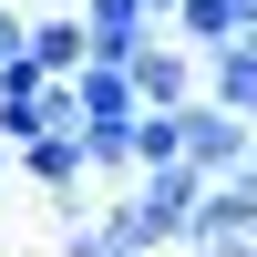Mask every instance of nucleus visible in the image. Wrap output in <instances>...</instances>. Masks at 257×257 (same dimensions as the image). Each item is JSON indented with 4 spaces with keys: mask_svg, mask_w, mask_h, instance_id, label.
Segmentation results:
<instances>
[{
    "mask_svg": "<svg viewBox=\"0 0 257 257\" xmlns=\"http://www.w3.org/2000/svg\"><path fill=\"white\" fill-rule=\"evenodd\" d=\"M134 113L144 103H134V72H123V62H82L72 72V123L82 134H123Z\"/></svg>",
    "mask_w": 257,
    "mask_h": 257,
    "instance_id": "4",
    "label": "nucleus"
},
{
    "mask_svg": "<svg viewBox=\"0 0 257 257\" xmlns=\"http://www.w3.org/2000/svg\"><path fill=\"white\" fill-rule=\"evenodd\" d=\"M21 62H31L41 82H72L82 62H93V41H82V21H72V11H41V21H31V41H21Z\"/></svg>",
    "mask_w": 257,
    "mask_h": 257,
    "instance_id": "5",
    "label": "nucleus"
},
{
    "mask_svg": "<svg viewBox=\"0 0 257 257\" xmlns=\"http://www.w3.org/2000/svg\"><path fill=\"white\" fill-rule=\"evenodd\" d=\"M237 185H247V206H257V155H247V165H237Z\"/></svg>",
    "mask_w": 257,
    "mask_h": 257,
    "instance_id": "13",
    "label": "nucleus"
},
{
    "mask_svg": "<svg viewBox=\"0 0 257 257\" xmlns=\"http://www.w3.org/2000/svg\"><path fill=\"white\" fill-rule=\"evenodd\" d=\"M206 103H216V113H237L247 134H257V41H226V52L206 62Z\"/></svg>",
    "mask_w": 257,
    "mask_h": 257,
    "instance_id": "6",
    "label": "nucleus"
},
{
    "mask_svg": "<svg viewBox=\"0 0 257 257\" xmlns=\"http://www.w3.org/2000/svg\"><path fill=\"white\" fill-rule=\"evenodd\" d=\"M41 103H52V82H41L31 62H0V144H11V155L41 134Z\"/></svg>",
    "mask_w": 257,
    "mask_h": 257,
    "instance_id": "7",
    "label": "nucleus"
},
{
    "mask_svg": "<svg viewBox=\"0 0 257 257\" xmlns=\"http://www.w3.org/2000/svg\"><path fill=\"white\" fill-rule=\"evenodd\" d=\"M62 257H113V237H103V216H62Z\"/></svg>",
    "mask_w": 257,
    "mask_h": 257,
    "instance_id": "11",
    "label": "nucleus"
},
{
    "mask_svg": "<svg viewBox=\"0 0 257 257\" xmlns=\"http://www.w3.org/2000/svg\"><path fill=\"white\" fill-rule=\"evenodd\" d=\"M196 237H257V206H247V185H237V175L196 196ZM196 237H185V247H196Z\"/></svg>",
    "mask_w": 257,
    "mask_h": 257,
    "instance_id": "9",
    "label": "nucleus"
},
{
    "mask_svg": "<svg viewBox=\"0 0 257 257\" xmlns=\"http://www.w3.org/2000/svg\"><path fill=\"white\" fill-rule=\"evenodd\" d=\"M247 155H257V134H247L237 113H216V103H206V93L185 103V165H196L206 185H226V175H237Z\"/></svg>",
    "mask_w": 257,
    "mask_h": 257,
    "instance_id": "3",
    "label": "nucleus"
},
{
    "mask_svg": "<svg viewBox=\"0 0 257 257\" xmlns=\"http://www.w3.org/2000/svg\"><path fill=\"white\" fill-rule=\"evenodd\" d=\"M123 72H134V103H144V113H185V103L206 93V62L185 52V41H165V31L144 41V52L123 62Z\"/></svg>",
    "mask_w": 257,
    "mask_h": 257,
    "instance_id": "2",
    "label": "nucleus"
},
{
    "mask_svg": "<svg viewBox=\"0 0 257 257\" xmlns=\"http://www.w3.org/2000/svg\"><path fill=\"white\" fill-rule=\"evenodd\" d=\"M21 175H31L41 196H72V185L93 175V165H82V134H31L21 144Z\"/></svg>",
    "mask_w": 257,
    "mask_h": 257,
    "instance_id": "8",
    "label": "nucleus"
},
{
    "mask_svg": "<svg viewBox=\"0 0 257 257\" xmlns=\"http://www.w3.org/2000/svg\"><path fill=\"white\" fill-rule=\"evenodd\" d=\"M196 196H206L196 165H155V175H144L123 206H103L113 257H165V247H185V237H196Z\"/></svg>",
    "mask_w": 257,
    "mask_h": 257,
    "instance_id": "1",
    "label": "nucleus"
},
{
    "mask_svg": "<svg viewBox=\"0 0 257 257\" xmlns=\"http://www.w3.org/2000/svg\"><path fill=\"white\" fill-rule=\"evenodd\" d=\"M185 165V113H134V175Z\"/></svg>",
    "mask_w": 257,
    "mask_h": 257,
    "instance_id": "10",
    "label": "nucleus"
},
{
    "mask_svg": "<svg viewBox=\"0 0 257 257\" xmlns=\"http://www.w3.org/2000/svg\"><path fill=\"white\" fill-rule=\"evenodd\" d=\"M0 175H11V144H0Z\"/></svg>",
    "mask_w": 257,
    "mask_h": 257,
    "instance_id": "14",
    "label": "nucleus"
},
{
    "mask_svg": "<svg viewBox=\"0 0 257 257\" xmlns=\"http://www.w3.org/2000/svg\"><path fill=\"white\" fill-rule=\"evenodd\" d=\"M196 257H257V237H196Z\"/></svg>",
    "mask_w": 257,
    "mask_h": 257,
    "instance_id": "12",
    "label": "nucleus"
}]
</instances>
